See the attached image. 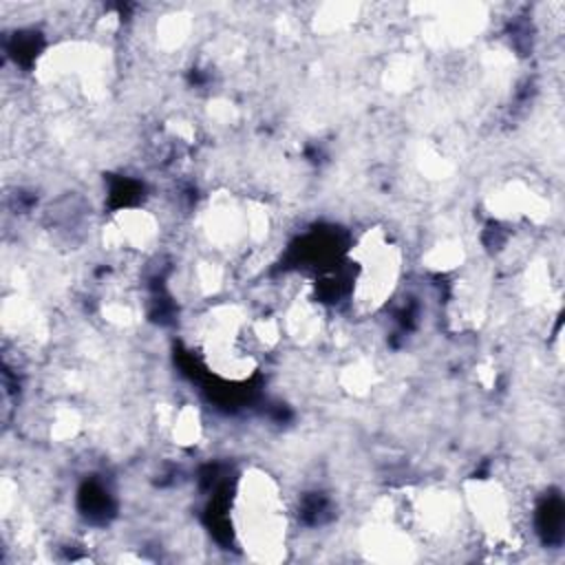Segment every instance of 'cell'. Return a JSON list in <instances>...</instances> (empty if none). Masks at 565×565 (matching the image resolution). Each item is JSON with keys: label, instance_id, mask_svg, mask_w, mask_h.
<instances>
[{"label": "cell", "instance_id": "obj_1", "mask_svg": "<svg viewBox=\"0 0 565 565\" xmlns=\"http://www.w3.org/2000/svg\"><path fill=\"white\" fill-rule=\"evenodd\" d=\"M234 532L256 561H278L287 547V514L276 481L260 472H245L232 510Z\"/></svg>", "mask_w": 565, "mask_h": 565}, {"label": "cell", "instance_id": "obj_2", "mask_svg": "<svg viewBox=\"0 0 565 565\" xmlns=\"http://www.w3.org/2000/svg\"><path fill=\"white\" fill-rule=\"evenodd\" d=\"M355 287L351 300L360 311L377 309L395 289L399 276V249L380 230H371L353 252Z\"/></svg>", "mask_w": 565, "mask_h": 565}]
</instances>
